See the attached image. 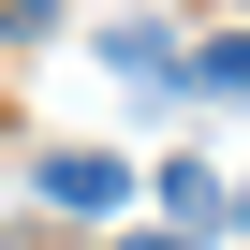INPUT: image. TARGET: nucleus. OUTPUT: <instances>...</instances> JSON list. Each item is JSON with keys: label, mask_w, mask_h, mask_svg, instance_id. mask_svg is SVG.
<instances>
[{"label": "nucleus", "mask_w": 250, "mask_h": 250, "mask_svg": "<svg viewBox=\"0 0 250 250\" xmlns=\"http://www.w3.org/2000/svg\"><path fill=\"white\" fill-rule=\"evenodd\" d=\"M44 206L118 221V206H133V162H118V147H44Z\"/></svg>", "instance_id": "obj_1"}, {"label": "nucleus", "mask_w": 250, "mask_h": 250, "mask_svg": "<svg viewBox=\"0 0 250 250\" xmlns=\"http://www.w3.org/2000/svg\"><path fill=\"white\" fill-rule=\"evenodd\" d=\"M103 59L133 74V88H177V74H191V44H177L162 15H118V30H103Z\"/></svg>", "instance_id": "obj_2"}, {"label": "nucleus", "mask_w": 250, "mask_h": 250, "mask_svg": "<svg viewBox=\"0 0 250 250\" xmlns=\"http://www.w3.org/2000/svg\"><path fill=\"white\" fill-rule=\"evenodd\" d=\"M177 88H206V103H250V30H221V44H191V74Z\"/></svg>", "instance_id": "obj_3"}, {"label": "nucleus", "mask_w": 250, "mask_h": 250, "mask_svg": "<svg viewBox=\"0 0 250 250\" xmlns=\"http://www.w3.org/2000/svg\"><path fill=\"white\" fill-rule=\"evenodd\" d=\"M221 206H235V191H221L206 162H162V235H177V221H221Z\"/></svg>", "instance_id": "obj_4"}, {"label": "nucleus", "mask_w": 250, "mask_h": 250, "mask_svg": "<svg viewBox=\"0 0 250 250\" xmlns=\"http://www.w3.org/2000/svg\"><path fill=\"white\" fill-rule=\"evenodd\" d=\"M59 30V0H0V44H44Z\"/></svg>", "instance_id": "obj_5"}, {"label": "nucleus", "mask_w": 250, "mask_h": 250, "mask_svg": "<svg viewBox=\"0 0 250 250\" xmlns=\"http://www.w3.org/2000/svg\"><path fill=\"white\" fill-rule=\"evenodd\" d=\"M118 250H191V235H162V221H118Z\"/></svg>", "instance_id": "obj_6"}]
</instances>
